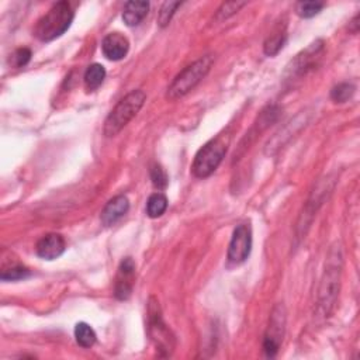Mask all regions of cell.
I'll return each mask as SVG.
<instances>
[{"mask_svg":"<svg viewBox=\"0 0 360 360\" xmlns=\"http://www.w3.org/2000/svg\"><path fill=\"white\" fill-rule=\"evenodd\" d=\"M73 21V10L68 2L55 3L41 19H39L34 28V35L39 41H53L59 38L70 27Z\"/></svg>","mask_w":360,"mask_h":360,"instance_id":"1","label":"cell"},{"mask_svg":"<svg viewBox=\"0 0 360 360\" xmlns=\"http://www.w3.org/2000/svg\"><path fill=\"white\" fill-rule=\"evenodd\" d=\"M341 269H342V254L339 248H334L327 259L324 276L319 286V310L324 316H330L337 297L339 294L341 285Z\"/></svg>","mask_w":360,"mask_h":360,"instance_id":"2","label":"cell"},{"mask_svg":"<svg viewBox=\"0 0 360 360\" xmlns=\"http://www.w3.org/2000/svg\"><path fill=\"white\" fill-rule=\"evenodd\" d=\"M146 100L142 91H133L117 103L104 122V135L114 137L122 131L131 120L138 114Z\"/></svg>","mask_w":360,"mask_h":360,"instance_id":"3","label":"cell"},{"mask_svg":"<svg viewBox=\"0 0 360 360\" xmlns=\"http://www.w3.org/2000/svg\"><path fill=\"white\" fill-rule=\"evenodd\" d=\"M229 137L218 135L214 140L209 141L202 149H200L194 158L191 172L196 178L205 179L216 172V169L222 162V159L228 151Z\"/></svg>","mask_w":360,"mask_h":360,"instance_id":"4","label":"cell"},{"mask_svg":"<svg viewBox=\"0 0 360 360\" xmlns=\"http://www.w3.org/2000/svg\"><path fill=\"white\" fill-rule=\"evenodd\" d=\"M213 57L206 55L203 58L197 59L187 68H184L172 82V85L168 89V99L169 100H178L183 96H186L190 91H193L200 82L203 81L206 75L210 72L213 66Z\"/></svg>","mask_w":360,"mask_h":360,"instance_id":"5","label":"cell"},{"mask_svg":"<svg viewBox=\"0 0 360 360\" xmlns=\"http://www.w3.org/2000/svg\"><path fill=\"white\" fill-rule=\"evenodd\" d=\"M148 332L156 349L161 352L162 356H169L172 353L175 348V338L164 323L159 305L153 299L148 305Z\"/></svg>","mask_w":360,"mask_h":360,"instance_id":"6","label":"cell"},{"mask_svg":"<svg viewBox=\"0 0 360 360\" xmlns=\"http://www.w3.org/2000/svg\"><path fill=\"white\" fill-rule=\"evenodd\" d=\"M285 328H286V311L285 307L280 304L276 305L274 310L272 311L269 327L263 338V352L266 353V356L273 357L278 352L280 345L283 342Z\"/></svg>","mask_w":360,"mask_h":360,"instance_id":"7","label":"cell"},{"mask_svg":"<svg viewBox=\"0 0 360 360\" xmlns=\"http://www.w3.org/2000/svg\"><path fill=\"white\" fill-rule=\"evenodd\" d=\"M252 248V231L248 224H241L234 229L231 243L228 247V262L231 265L244 263L251 254Z\"/></svg>","mask_w":360,"mask_h":360,"instance_id":"8","label":"cell"},{"mask_svg":"<svg viewBox=\"0 0 360 360\" xmlns=\"http://www.w3.org/2000/svg\"><path fill=\"white\" fill-rule=\"evenodd\" d=\"M135 285V263L133 258H124L118 266L115 276L114 296L118 300H129L133 294Z\"/></svg>","mask_w":360,"mask_h":360,"instance_id":"9","label":"cell"},{"mask_svg":"<svg viewBox=\"0 0 360 360\" xmlns=\"http://www.w3.org/2000/svg\"><path fill=\"white\" fill-rule=\"evenodd\" d=\"M323 50H324V43L319 39V41H315L307 50L299 54L287 66V73H290V77L293 79V76L305 75L307 70H310L314 66L315 59L319 58Z\"/></svg>","mask_w":360,"mask_h":360,"instance_id":"10","label":"cell"},{"mask_svg":"<svg viewBox=\"0 0 360 360\" xmlns=\"http://www.w3.org/2000/svg\"><path fill=\"white\" fill-rule=\"evenodd\" d=\"M65 248H66V244H65V239L62 235L48 234V235H44L37 243L35 251H37V255L41 259L54 260L65 252Z\"/></svg>","mask_w":360,"mask_h":360,"instance_id":"11","label":"cell"},{"mask_svg":"<svg viewBox=\"0 0 360 360\" xmlns=\"http://www.w3.org/2000/svg\"><path fill=\"white\" fill-rule=\"evenodd\" d=\"M103 54L110 61H120L123 59L130 50V43L127 37L122 32H111L104 37L102 43Z\"/></svg>","mask_w":360,"mask_h":360,"instance_id":"12","label":"cell"},{"mask_svg":"<svg viewBox=\"0 0 360 360\" xmlns=\"http://www.w3.org/2000/svg\"><path fill=\"white\" fill-rule=\"evenodd\" d=\"M130 210L129 198L126 196H117L111 198L102 211V222L106 227L114 225L118 220H122Z\"/></svg>","mask_w":360,"mask_h":360,"instance_id":"13","label":"cell"},{"mask_svg":"<svg viewBox=\"0 0 360 360\" xmlns=\"http://www.w3.org/2000/svg\"><path fill=\"white\" fill-rule=\"evenodd\" d=\"M278 117V107L277 106H267L262 113L258 117L255 126L251 129V131L247 134L244 142L241 144V148H244V151L247 148H249V145L255 141V138L263 133L272 123H274Z\"/></svg>","mask_w":360,"mask_h":360,"instance_id":"14","label":"cell"},{"mask_svg":"<svg viewBox=\"0 0 360 360\" xmlns=\"http://www.w3.org/2000/svg\"><path fill=\"white\" fill-rule=\"evenodd\" d=\"M148 10V2H129L123 12V20L129 27H135L146 17Z\"/></svg>","mask_w":360,"mask_h":360,"instance_id":"15","label":"cell"},{"mask_svg":"<svg viewBox=\"0 0 360 360\" xmlns=\"http://www.w3.org/2000/svg\"><path fill=\"white\" fill-rule=\"evenodd\" d=\"M168 209V198L162 193H153L146 203V214L151 218H158L161 217Z\"/></svg>","mask_w":360,"mask_h":360,"instance_id":"16","label":"cell"},{"mask_svg":"<svg viewBox=\"0 0 360 360\" xmlns=\"http://www.w3.org/2000/svg\"><path fill=\"white\" fill-rule=\"evenodd\" d=\"M106 77V69L103 65L100 64H93L91 65L86 72H85V84H86V88L91 89V91H95L97 89Z\"/></svg>","mask_w":360,"mask_h":360,"instance_id":"17","label":"cell"},{"mask_svg":"<svg viewBox=\"0 0 360 360\" xmlns=\"http://www.w3.org/2000/svg\"><path fill=\"white\" fill-rule=\"evenodd\" d=\"M75 338L82 348H91L96 342V332L86 323H79L75 327Z\"/></svg>","mask_w":360,"mask_h":360,"instance_id":"18","label":"cell"},{"mask_svg":"<svg viewBox=\"0 0 360 360\" xmlns=\"http://www.w3.org/2000/svg\"><path fill=\"white\" fill-rule=\"evenodd\" d=\"M286 32L285 31H278L276 34H272L263 46V51L267 57H274L276 54H278L282 51V48L286 44Z\"/></svg>","mask_w":360,"mask_h":360,"instance_id":"19","label":"cell"},{"mask_svg":"<svg viewBox=\"0 0 360 360\" xmlns=\"http://www.w3.org/2000/svg\"><path fill=\"white\" fill-rule=\"evenodd\" d=\"M28 274H30V270L27 267H24L23 265H19V263H13L10 266H3L0 278L5 280V282H15V280L26 278Z\"/></svg>","mask_w":360,"mask_h":360,"instance_id":"20","label":"cell"},{"mask_svg":"<svg viewBox=\"0 0 360 360\" xmlns=\"http://www.w3.org/2000/svg\"><path fill=\"white\" fill-rule=\"evenodd\" d=\"M324 5L319 2H300L296 6V12L303 19H311L323 10Z\"/></svg>","mask_w":360,"mask_h":360,"instance_id":"21","label":"cell"},{"mask_svg":"<svg viewBox=\"0 0 360 360\" xmlns=\"http://www.w3.org/2000/svg\"><path fill=\"white\" fill-rule=\"evenodd\" d=\"M180 5H182L180 2H167V3H164L162 8H161V12H159V16H158L159 26L167 27L171 23L176 9L180 8Z\"/></svg>","mask_w":360,"mask_h":360,"instance_id":"22","label":"cell"},{"mask_svg":"<svg viewBox=\"0 0 360 360\" xmlns=\"http://www.w3.org/2000/svg\"><path fill=\"white\" fill-rule=\"evenodd\" d=\"M354 93V86L350 84H339L335 86L331 92V97L337 103H345L348 102Z\"/></svg>","mask_w":360,"mask_h":360,"instance_id":"23","label":"cell"},{"mask_svg":"<svg viewBox=\"0 0 360 360\" xmlns=\"http://www.w3.org/2000/svg\"><path fill=\"white\" fill-rule=\"evenodd\" d=\"M151 180H152V184H153L158 190L167 189L168 182H169L167 172L162 169V167H159V165H153V167L151 168Z\"/></svg>","mask_w":360,"mask_h":360,"instance_id":"24","label":"cell"},{"mask_svg":"<svg viewBox=\"0 0 360 360\" xmlns=\"http://www.w3.org/2000/svg\"><path fill=\"white\" fill-rule=\"evenodd\" d=\"M247 3L245 2H228V3H224L218 12H217V19H228L231 16H234L236 12H239V9L244 8Z\"/></svg>","mask_w":360,"mask_h":360,"instance_id":"25","label":"cell"},{"mask_svg":"<svg viewBox=\"0 0 360 360\" xmlns=\"http://www.w3.org/2000/svg\"><path fill=\"white\" fill-rule=\"evenodd\" d=\"M31 59V51L28 48H20L13 54V64L16 68L26 66Z\"/></svg>","mask_w":360,"mask_h":360,"instance_id":"26","label":"cell"}]
</instances>
